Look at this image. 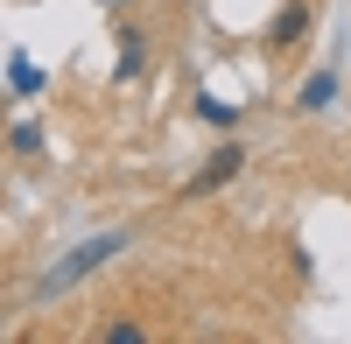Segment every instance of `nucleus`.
I'll return each mask as SVG.
<instances>
[{"instance_id":"obj_1","label":"nucleus","mask_w":351,"mask_h":344,"mask_svg":"<svg viewBox=\"0 0 351 344\" xmlns=\"http://www.w3.org/2000/svg\"><path fill=\"white\" fill-rule=\"evenodd\" d=\"M106 253H120V232H106V239H92V246H77V253H71V260L56 267V274H43V295H56V288H71V281H77V274H92V267L106 260Z\"/></svg>"},{"instance_id":"obj_2","label":"nucleus","mask_w":351,"mask_h":344,"mask_svg":"<svg viewBox=\"0 0 351 344\" xmlns=\"http://www.w3.org/2000/svg\"><path fill=\"white\" fill-rule=\"evenodd\" d=\"M309 21H316V8H309V0H288V8L274 14V28H267V42H274V49H295V42L309 36Z\"/></svg>"},{"instance_id":"obj_3","label":"nucleus","mask_w":351,"mask_h":344,"mask_svg":"<svg viewBox=\"0 0 351 344\" xmlns=\"http://www.w3.org/2000/svg\"><path fill=\"white\" fill-rule=\"evenodd\" d=\"M239 162H246V148H218L211 162H204V176H190V190H183V197H204V190H225L232 176H239Z\"/></svg>"},{"instance_id":"obj_4","label":"nucleus","mask_w":351,"mask_h":344,"mask_svg":"<svg viewBox=\"0 0 351 344\" xmlns=\"http://www.w3.org/2000/svg\"><path fill=\"white\" fill-rule=\"evenodd\" d=\"M330 99H337V77H330V71H309V77H302V92H295L302 112H324Z\"/></svg>"},{"instance_id":"obj_5","label":"nucleus","mask_w":351,"mask_h":344,"mask_svg":"<svg viewBox=\"0 0 351 344\" xmlns=\"http://www.w3.org/2000/svg\"><path fill=\"white\" fill-rule=\"evenodd\" d=\"M141 49H148V42H141V28H120V77L141 71Z\"/></svg>"},{"instance_id":"obj_6","label":"nucleus","mask_w":351,"mask_h":344,"mask_svg":"<svg viewBox=\"0 0 351 344\" xmlns=\"http://www.w3.org/2000/svg\"><path fill=\"white\" fill-rule=\"evenodd\" d=\"M8 84H14V92H43V71L28 64V56H14V64H8Z\"/></svg>"},{"instance_id":"obj_7","label":"nucleus","mask_w":351,"mask_h":344,"mask_svg":"<svg viewBox=\"0 0 351 344\" xmlns=\"http://www.w3.org/2000/svg\"><path fill=\"white\" fill-rule=\"evenodd\" d=\"M197 120H211V127H232V106H225V99H197Z\"/></svg>"},{"instance_id":"obj_8","label":"nucleus","mask_w":351,"mask_h":344,"mask_svg":"<svg viewBox=\"0 0 351 344\" xmlns=\"http://www.w3.org/2000/svg\"><path fill=\"white\" fill-rule=\"evenodd\" d=\"M8 148H14V155H36V148H43V134H36V127H14Z\"/></svg>"}]
</instances>
